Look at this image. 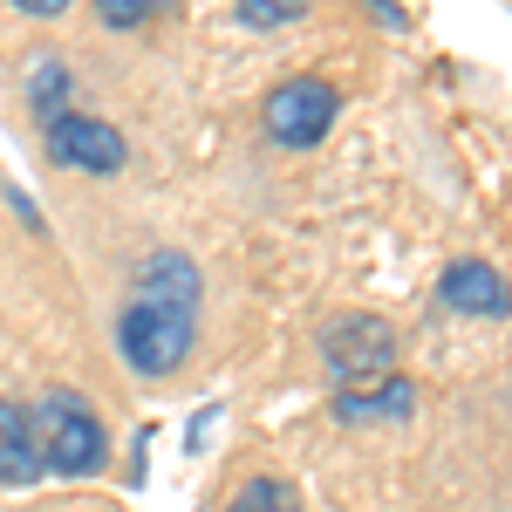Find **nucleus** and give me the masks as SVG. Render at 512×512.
<instances>
[{"label": "nucleus", "instance_id": "obj_2", "mask_svg": "<svg viewBox=\"0 0 512 512\" xmlns=\"http://www.w3.org/2000/svg\"><path fill=\"white\" fill-rule=\"evenodd\" d=\"M198 349V315H164V308H144V301H130L117 315V355L144 376V383H158V376H178Z\"/></svg>", "mask_w": 512, "mask_h": 512}, {"label": "nucleus", "instance_id": "obj_15", "mask_svg": "<svg viewBox=\"0 0 512 512\" xmlns=\"http://www.w3.org/2000/svg\"><path fill=\"white\" fill-rule=\"evenodd\" d=\"M14 7H21V14H48V21H55V14H62L69 0H14Z\"/></svg>", "mask_w": 512, "mask_h": 512}, {"label": "nucleus", "instance_id": "obj_7", "mask_svg": "<svg viewBox=\"0 0 512 512\" xmlns=\"http://www.w3.org/2000/svg\"><path fill=\"white\" fill-rule=\"evenodd\" d=\"M444 308L451 315H472V321H506V274L492 260H451L444 280H437Z\"/></svg>", "mask_w": 512, "mask_h": 512}, {"label": "nucleus", "instance_id": "obj_12", "mask_svg": "<svg viewBox=\"0 0 512 512\" xmlns=\"http://www.w3.org/2000/svg\"><path fill=\"white\" fill-rule=\"evenodd\" d=\"M308 7L301 0H239V21L246 28H287V21H301Z\"/></svg>", "mask_w": 512, "mask_h": 512}, {"label": "nucleus", "instance_id": "obj_10", "mask_svg": "<svg viewBox=\"0 0 512 512\" xmlns=\"http://www.w3.org/2000/svg\"><path fill=\"white\" fill-rule=\"evenodd\" d=\"M28 103L41 123H55L69 110V62L62 55H28Z\"/></svg>", "mask_w": 512, "mask_h": 512}, {"label": "nucleus", "instance_id": "obj_1", "mask_svg": "<svg viewBox=\"0 0 512 512\" xmlns=\"http://www.w3.org/2000/svg\"><path fill=\"white\" fill-rule=\"evenodd\" d=\"M28 424H35V444H41V472H62V478L103 472L110 437H103V417L89 410L82 390H48L28 410Z\"/></svg>", "mask_w": 512, "mask_h": 512}, {"label": "nucleus", "instance_id": "obj_13", "mask_svg": "<svg viewBox=\"0 0 512 512\" xmlns=\"http://www.w3.org/2000/svg\"><path fill=\"white\" fill-rule=\"evenodd\" d=\"M96 14H103V28H144L158 14V0H103Z\"/></svg>", "mask_w": 512, "mask_h": 512}, {"label": "nucleus", "instance_id": "obj_14", "mask_svg": "<svg viewBox=\"0 0 512 512\" xmlns=\"http://www.w3.org/2000/svg\"><path fill=\"white\" fill-rule=\"evenodd\" d=\"M212 417H219V403H212V410H198V417H192V431H185L192 444H185V451H205V431H212Z\"/></svg>", "mask_w": 512, "mask_h": 512}, {"label": "nucleus", "instance_id": "obj_3", "mask_svg": "<svg viewBox=\"0 0 512 512\" xmlns=\"http://www.w3.org/2000/svg\"><path fill=\"white\" fill-rule=\"evenodd\" d=\"M335 110H342L335 82H321V76H287L274 96H267L260 123H267V137H274L280 151H315L321 137H328V123H335Z\"/></svg>", "mask_w": 512, "mask_h": 512}, {"label": "nucleus", "instance_id": "obj_9", "mask_svg": "<svg viewBox=\"0 0 512 512\" xmlns=\"http://www.w3.org/2000/svg\"><path fill=\"white\" fill-rule=\"evenodd\" d=\"M41 478V444L28 424V403L0 396V485H35Z\"/></svg>", "mask_w": 512, "mask_h": 512}, {"label": "nucleus", "instance_id": "obj_4", "mask_svg": "<svg viewBox=\"0 0 512 512\" xmlns=\"http://www.w3.org/2000/svg\"><path fill=\"white\" fill-rule=\"evenodd\" d=\"M321 362L328 376L349 390V383H369V376H390L396 362V328L383 315H335L321 328Z\"/></svg>", "mask_w": 512, "mask_h": 512}, {"label": "nucleus", "instance_id": "obj_8", "mask_svg": "<svg viewBox=\"0 0 512 512\" xmlns=\"http://www.w3.org/2000/svg\"><path fill=\"white\" fill-rule=\"evenodd\" d=\"M410 410H417V383L410 376H369V383L335 390V417L342 424H390V417H410Z\"/></svg>", "mask_w": 512, "mask_h": 512}, {"label": "nucleus", "instance_id": "obj_11", "mask_svg": "<svg viewBox=\"0 0 512 512\" xmlns=\"http://www.w3.org/2000/svg\"><path fill=\"white\" fill-rule=\"evenodd\" d=\"M226 512H301V499H294V485H287V478H246Z\"/></svg>", "mask_w": 512, "mask_h": 512}, {"label": "nucleus", "instance_id": "obj_6", "mask_svg": "<svg viewBox=\"0 0 512 512\" xmlns=\"http://www.w3.org/2000/svg\"><path fill=\"white\" fill-rule=\"evenodd\" d=\"M130 301H144V308H164V315H198V294H205V274H198L192 253H178V246H164V253H144L137 267H130Z\"/></svg>", "mask_w": 512, "mask_h": 512}, {"label": "nucleus", "instance_id": "obj_5", "mask_svg": "<svg viewBox=\"0 0 512 512\" xmlns=\"http://www.w3.org/2000/svg\"><path fill=\"white\" fill-rule=\"evenodd\" d=\"M41 144H48V158H55V164L89 171V178H110V171L130 164V144H123L117 123L82 117V110H62L55 123H41Z\"/></svg>", "mask_w": 512, "mask_h": 512}]
</instances>
